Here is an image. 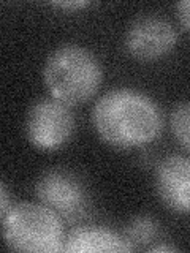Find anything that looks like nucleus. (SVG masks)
<instances>
[{
	"label": "nucleus",
	"mask_w": 190,
	"mask_h": 253,
	"mask_svg": "<svg viewBox=\"0 0 190 253\" xmlns=\"http://www.w3.org/2000/svg\"><path fill=\"white\" fill-rule=\"evenodd\" d=\"M155 190L165 208L190 213V157H166L155 172Z\"/></svg>",
	"instance_id": "7"
},
{
	"label": "nucleus",
	"mask_w": 190,
	"mask_h": 253,
	"mask_svg": "<svg viewBox=\"0 0 190 253\" xmlns=\"http://www.w3.org/2000/svg\"><path fill=\"white\" fill-rule=\"evenodd\" d=\"M158 234H160V226L158 223L147 215L135 217L125 228L124 236L129 239V242L133 245V249L137 247H146L147 244H152Z\"/></svg>",
	"instance_id": "9"
},
{
	"label": "nucleus",
	"mask_w": 190,
	"mask_h": 253,
	"mask_svg": "<svg viewBox=\"0 0 190 253\" xmlns=\"http://www.w3.org/2000/svg\"><path fill=\"white\" fill-rule=\"evenodd\" d=\"M92 124L106 144L132 149L155 141L163 121L157 103L147 95L133 89H114L95 103Z\"/></svg>",
	"instance_id": "1"
},
{
	"label": "nucleus",
	"mask_w": 190,
	"mask_h": 253,
	"mask_svg": "<svg viewBox=\"0 0 190 253\" xmlns=\"http://www.w3.org/2000/svg\"><path fill=\"white\" fill-rule=\"evenodd\" d=\"M170 128L174 139L190 152V101L181 103L170 116Z\"/></svg>",
	"instance_id": "10"
},
{
	"label": "nucleus",
	"mask_w": 190,
	"mask_h": 253,
	"mask_svg": "<svg viewBox=\"0 0 190 253\" xmlns=\"http://www.w3.org/2000/svg\"><path fill=\"white\" fill-rule=\"evenodd\" d=\"M149 252H178V247H173V245H165V244L150 245Z\"/></svg>",
	"instance_id": "14"
},
{
	"label": "nucleus",
	"mask_w": 190,
	"mask_h": 253,
	"mask_svg": "<svg viewBox=\"0 0 190 253\" xmlns=\"http://www.w3.org/2000/svg\"><path fill=\"white\" fill-rule=\"evenodd\" d=\"M75 131L70 106L57 98H42L30 106L26 117V136L40 150H55L67 144Z\"/></svg>",
	"instance_id": "4"
},
{
	"label": "nucleus",
	"mask_w": 190,
	"mask_h": 253,
	"mask_svg": "<svg viewBox=\"0 0 190 253\" xmlns=\"http://www.w3.org/2000/svg\"><path fill=\"white\" fill-rule=\"evenodd\" d=\"M176 13L181 26L190 32V0H182L176 5Z\"/></svg>",
	"instance_id": "11"
},
{
	"label": "nucleus",
	"mask_w": 190,
	"mask_h": 253,
	"mask_svg": "<svg viewBox=\"0 0 190 253\" xmlns=\"http://www.w3.org/2000/svg\"><path fill=\"white\" fill-rule=\"evenodd\" d=\"M124 43L133 59L150 62L162 59L173 51L178 43V34L170 21L162 16L147 14L130 24Z\"/></svg>",
	"instance_id": "6"
},
{
	"label": "nucleus",
	"mask_w": 190,
	"mask_h": 253,
	"mask_svg": "<svg viewBox=\"0 0 190 253\" xmlns=\"http://www.w3.org/2000/svg\"><path fill=\"white\" fill-rule=\"evenodd\" d=\"M133 245L125 236L106 226L84 225L76 226L65 236L63 250L65 253H92V252H133Z\"/></svg>",
	"instance_id": "8"
},
{
	"label": "nucleus",
	"mask_w": 190,
	"mask_h": 253,
	"mask_svg": "<svg viewBox=\"0 0 190 253\" xmlns=\"http://www.w3.org/2000/svg\"><path fill=\"white\" fill-rule=\"evenodd\" d=\"M35 195L40 203L59 217L78 218L89 208V192L84 182L68 169H49L37 180Z\"/></svg>",
	"instance_id": "5"
},
{
	"label": "nucleus",
	"mask_w": 190,
	"mask_h": 253,
	"mask_svg": "<svg viewBox=\"0 0 190 253\" xmlns=\"http://www.w3.org/2000/svg\"><path fill=\"white\" fill-rule=\"evenodd\" d=\"M43 79L51 97L68 106H76L97 93L103 81V68L92 51L70 43L49 54Z\"/></svg>",
	"instance_id": "2"
},
{
	"label": "nucleus",
	"mask_w": 190,
	"mask_h": 253,
	"mask_svg": "<svg viewBox=\"0 0 190 253\" xmlns=\"http://www.w3.org/2000/svg\"><path fill=\"white\" fill-rule=\"evenodd\" d=\"M54 6L62 8V10H78L89 5V2H52Z\"/></svg>",
	"instance_id": "13"
},
{
	"label": "nucleus",
	"mask_w": 190,
	"mask_h": 253,
	"mask_svg": "<svg viewBox=\"0 0 190 253\" xmlns=\"http://www.w3.org/2000/svg\"><path fill=\"white\" fill-rule=\"evenodd\" d=\"M0 195H2V201H0V206H2V217L6 215L8 211L11 209L10 206V196H8V190L5 187V184L0 185Z\"/></svg>",
	"instance_id": "12"
},
{
	"label": "nucleus",
	"mask_w": 190,
	"mask_h": 253,
	"mask_svg": "<svg viewBox=\"0 0 190 253\" xmlns=\"http://www.w3.org/2000/svg\"><path fill=\"white\" fill-rule=\"evenodd\" d=\"M3 239L13 252L54 253L63 250L60 217L45 204L19 203L2 217Z\"/></svg>",
	"instance_id": "3"
}]
</instances>
